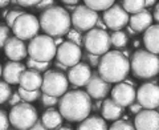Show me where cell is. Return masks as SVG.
Returning <instances> with one entry per match:
<instances>
[{
	"instance_id": "obj_14",
	"label": "cell",
	"mask_w": 159,
	"mask_h": 130,
	"mask_svg": "<svg viewBox=\"0 0 159 130\" xmlns=\"http://www.w3.org/2000/svg\"><path fill=\"white\" fill-rule=\"evenodd\" d=\"M111 100L121 106H130L137 100V91L131 82H118L111 89Z\"/></svg>"
},
{
	"instance_id": "obj_36",
	"label": "cell",
	"mask_w": 159,
	"mask_h": 130,
	"mask_svg": "<svg viewBox=\"0 0 159 130\" xmlns=\"http://www.w3.org/2000/svg\"><path fill=\"white\" fill-rule=\"evenodd\" d=\"M57 102H58V97L49 96V94H45V93L41 94V104L45 108H53L54 105H57Z\"/></svg>"
},
{
	"instance_id": "obj_41",
	"label": "cell",
	"mask_w": 159,
	"mask_h": 130,
	"mask_svg": "<svg viewBox=\"0 0 159 130\" xmlns=\"http://www.w3.org/2000/svg\"><path fill=\"white\" fill-rule=\"evenodd\" d=\"M16 2L21 7H33V6H37L40 0H16Z\"/></svg>"
},
{
	"instance_id": "obj_29",
	"label": "cell",
	"mask_w": 159,
	"mask_h": 130,
	"mask_svg": "<svg viewBox=\"0 0 159 130\" xmlns=\"http://www.w3.org/2000/svg\"><path fill=\"white\" fill-rule=\"evenodd\" d=\"M17 92H19L20 97H21V100L24 102H33V101H36L40 96H41V93H40L39 89L37 91H27V89L20 86Z\"/></svg>"
},
{
	"instance_id": "obj_47",
	"label": "cell",
	"mask_w": 159,
	"mask_h": 130,
	"mask_svg": "<svg viewBox=\"0 0 159 130\" xmlns=\"http://www.w3.org/2000/svg\"><path fill=\"white\" fill-rule=\"evenodd\" d=\"M154 19H155L158 21V24H159V4H157L155 9H154Z\"/></svg>"
},
{
	"instance_id": "obj_26",
	"label": "cell",
	"mask_w": 159,
	"mask_h": 130,
	"mask_svg": "<svg viewBox=\"0 0 159 130\" xmlns=\"http://www.w3.org/2000/svg\"><path fill=\"white\" fill-rule=\"evenodd\" d=\"M121 6L127 13H131V15L141 12L146 8L145 0H122Z\"/></svg>"
},
{
	"instance_id": "obj_53",
	"label": "cell",
	"mask_w": 159,
	"mask_h": 130,
	"mask_svg": "<svg viewBox=\"0 0 159 130\" xmlns=\"http://www.w3.org/2000/svg\"><path fill=\"white\" fill-rule=\"evenodd\" d=\"M2 73H3V68H2V65H0V77H2Z\"/></svg>"
},
{
	"instance_id": "obj_5",
	"label": "cell",
	"mask_w": 159,
	"mask_h": 130,
	"mask_svg": "<svg viewBox=\"0 0 159 130\" xmlns=\"http://www.w3.org/2000/svg\"><path fill=\"white\" fill-rule=\"evenodd\" d=\"M57 45L54 39L49 35H37L34 36L28 45L29 57L37 61H52L56 57Z\"/></svg>"
},
{
	"instance_id": "obj_21",
	"label": "cell",
	"mask_w": 159,
	"mask_h": 130,
	"mask_svg": "<svg viewBox=\"0 0 159 130\" xmlns=\"http://www.w3.org/2000/svg\"><path fill=\"white\" fill-rule=\"evenodd\" d=\"M129 24L133 28V31H135L137 33L145 32L152 24V15L147 9H143L141 12L131 15V17L129 19Z\"/></svg>"
},
{
	"instance_id": "obj_44",
	"label": "cell",
	"mask_w": 159,
	"mask_h": 130,
	"mask_svg": "<svg viewBox=\"0 0 159 130\" xmlns=\"http://www.w3.org/2000/svg\"><path fill=\"white\" fill-rule=\"evenodd\" d=\"M56 69H58V71H61V72H65V71H68V67L66 65H64L62 63H60V61H57L56 63Z\"/></svg>"
},
{
	"instance_id": "obj_32",
	"label": "cell",
	"mask_w": 159,
	"mask_h": 130,
	"mask_svg": "<svg viewBox=\"0 0 159 130\" xmlns=\"http://www.w3.org/2000/svg\"><path fill=\"white\" fill-rule=\"evenodd\" d=\"M109 130H137V129L135 126H133V123L126 121V119H117L109 128Z\"/></svg>"
},
{
	"instance_id": "obj_12",
	"label": "cell",
	"mask_w": 159,
	"mask_h": 130,
	"mask_svg": "<svg viewBox=\"0 0 159 130\" xmlns=\"http://www.w3.org/2000/svg\"><path fill=\"white\" fill-rule=\"evenodd\" d=\"M56 58L57 61L66 65L68 68H70L77 63H80V60L82 58V49L80 45L69 41V40L68 41H62L57 48Z\"/></svg>"
},
{
	"instance_id": "obj_34",
	"label": "cell",
	"mask_w": 159,
	"mask_h": 130,
	"mask_svg": "<svg viewBox=\"0 0 159 130\" xmlns=\"http://www.w3.org/2000/svg\"><path fill=\"white\" fill-rule=\"evenodd\" d=\"M66 37L69 41H72L74 44H77V45L82 47L84 45V37L80 31H77V29H70L68 33H66Z\"/></svg>"
},
{
	"instance_id": "obj_13",
	"label": "cell",
	"mask_w": 159,
	"mask_h": 130,
	"mask_svg": "<svg viewBox=\"0 0 159 130\" xmlns=\"http://www.w3.org/2000/svg\"><path fill=\"white\" fill-rule=\"evenodd\" d=\"M137 101L143 109H157L159 106V85L154 82H146L137 91Z\"/></svg>"
},
{
	"instance_id": "obj_16",
	"label": "cell",
	"mask_w": 159,
	"mask_h": 130,
	"mask_svg": "<svg viewBox=\"0 0 159 130\" xmlns=\"http://www.w3.org/2000/svg\"><path fill=\"white\" fill-rule=\"evenodd\" d=\"M90 65L86 63H77L68 69V80L74 86H85L92 77Z\"/></svg>"
},
{
	"instance_id": "obj_52",
	"label": "cell",
	"mask_w": 159,
	"mask_h": 130,
	"mask_svg": "<svg viewBox=\"0 0 159 130\" xmlns=\"http://www.w3.org/2000/svg\"><path fill=\"white\" fill-rule=\"evenodd\" d=\"M54 43H56V45H58V44H61V43H62V40H61V37H58V39H56V40H54Z\"/></svg>"
},
{
	"instance_id": "obj_55",
	"label": "cell",
	"mask_w": 159,
	"mask_h": 130,
	"mask_svg": "<svg viewBox=\"0 0 159 130\" xmlns=\"http://www.w3.org/2000/svg\"><path fill=\"white\" fill-rule=\"evenodd\" d=\"M158 108H159V106H158Z\"/></svg>"
},
{
	"instance_id": "obj_18",
	"label": "cell",
	"mask_w": 159,
	"mask_h": 130,
	"mask_svg": "<svg viewBox=\"0 0 159 130\" xmlns=\"http://www.w3.org/2000/svg\"><path fill=\"white\" fill-rule=\"evenodd\" d=\"M4 53L12 61H21L27 57L28 48L24 43V40L13 36L7 40L6 45H4Z\"/></svg>"
},
{
	"instance_id": "obj_19",
	"label": "cell",
	"mask_w": 159,
	"mask_h": 130,
	"mask_svg": "<svg viewBox=\"0 0 159 130\" xmlns=\"http://www.w3.org/2000/svg\"><path fill=\"white\" fill-rule=\"evenodd\" d=\"M25 71V65L19 63V61H8L3 67V73L2 76L4 78V81L8 82L9 85H16L20 81L21 73Z\"/></svg>"
},
{
	"instance_id": "obj_7",
	"label": "cell",
	"mask_w": 159,
	"mask_h": 130,
	"mask_svg": "<svg viewBox=\"0 0 159 130\" xmlns=\"http://www.w3.org/2000/svg\"><path fill=\"white\" fill-rule=\"evenodd\" d=\"M69 88L68 76L58 69H48L43 76L41 92L54 97H61Z\"/></svg>"
},
{
	"instance_id": "obj_1",
	"label": "cell",
	"mask_w": 159,
	"mask_h": 130,
	"mask_svg": "<svg viewBox=\"0 0 159 130\" xmlns=\"http://www.w3.org/2000/svg\"><path fill=\"white\" fill-rule=\"evenodd\" d=\"M92 97L84 91H69L58 100V110L69 122H81L92 110Z\"/></svg>"
},
{
	"instance_id": "obj_2",
	"label": "cell",
	"mask_w": 159,
	"mask_h": 130,
	"mask_svg": "<svg viewBox=\"0 0 159 130\" xmlns=\"http://www.w3.org/2000/svg\"><path fill=\"white\" fill-rule=\"evenodd\" d=\"M98 74L109 84L123 81L130 72V61L122 52L109 51L101 56L98 63Z\"/></svg>"
},
{
	"instance_id": "obj_15",
	"label": "cell",
	"mask_w": 159,
	"mask_h": 130,
	"mask_svg": "<svg viewBox=\"0 0 159 130\" xmlns=\"http://www.w3.org/2000/svg\"><path fill=\"white\" fill-rule=\"evenodd\" d=\"M134 126L137 130H158L159 112H157L155 109H142L135 114Z\"/></svg>"
},
{
	"instance_id": "obj_51",
	"label": "cell",
	"mask_w": 159,
	"mask_h": 130,
	"mask_svg": "<svg viewBox=\"0 0 159 130\" xmlns=\"http://www.w3.org/2000/svg\"><path fill=\"white\" fill-rule=\"evenodd\" d=\"M54 130H72V129L68 128V126H61V125H60V126L57 129H54Z\"/></svg>"
},
{
	"instance_id": "obj_31",
	"label": "cell",
	"mask_w": 159,
	"mask_h": 130,
	"mask_svg": "<svg viewBox=\"0 0 159 130\" xmlns=\"http://www.w3.org/2000/svg\"><path fill=\"white\" fill-rule=\"evenodd\" d=\"M12 94V89L6 81H0V105L7 102Z\"/></svg>"
},
{
	"instance_id": "obj_9",
	"label": "cell",
	"mask_w": 159,
	"mask_h": 130,
	"mask_svg": "<svg viewBox=\"0 0 159 130\" xmlns=\"http://www.w3.org/2000/svg\"><path fill=\"white\" fill-rule=\"evenodd\" d=\"M11 31L13 32L15 36L24 40V41L32 40L34 36H37L40 31V21L34 15L24 12L16 19V21L11 27Z\"/></svg>"
},
{
	"instance_id": "obj_17",
	"label": "cell",
	"mask_w": 159,
	"mask_h": 130,
	"mask_svg": "<svg viewBox=\"0 0 159 130\" xmlns=\"http://www.w3.org/2000/svg\"><path fill=\"white\" fill-rule=\"evenodd\" d=\"M85 86H86V93L93 100L105 98L109 94V91H110L109 82H106L98 73H92V77L89 78Z\"/></svg>"
},
{
	"instance_id": "obj_28",
	"label": "cell",
	"mask_w": 159,
	"mask_h": 130,
	"mask_svg": "<svg viewBox=\"0 0 159 130\" xmlns=\"http://www.w3.org/2000/svg\"><path fill=\"white\" fill-rule=\"evenodd\" d=\"M116 0H84L85 6L89 8L94 9V11H105L109 7H111Z\"/></svg>"
},
{
	"instance_id": "obj_6",
	"label": "cell",
	"mask_w": 159,
	"mask_h": 130,
	"mask_svg": "<svg viewBox=\"0 0 159 130\" xmlns=\"http://www.w3.org/2000/svg\"><path fill=\"white\" fill-rule=\"evenodd\" d=\"M9 123L17 130H28L39 119L36 108L31 102H19L13 105L8 114Z\"/></svg>"
},
{
	"instance_id": "obj_8",
	"label": "cell",
	"mask_w": 159,
	"mask_h": 130,
	"mask_svg": "<svg viewBox=\"0 0 159 130\" xmlns=\"http://www.w3.org/2000/svg\"><path fill=\"white\" fill-rule=\"evenodd\" d=\"M84 45H85L86 52L102 56V54H105L110 49V45H111L110 35L105 29L92 28L84 36Z\"/></svg>"
},
{
	"instance_id": "obj_11",
	"label": "cell",
	"mask_w": 159,
	"mask_h": 130,
	"mask_svg": "<svg viewBox=\"0 0 159 130\" xmlns=\"http://www.w3.org/2000/svg\"><path fill=\"white\" fill-rule=\"evenodd\" d=\"M129 19H130L129 13L119 4H113L111 7L105 9L102 15V20L105 21L106 27L111 31H118V29L126 27L129 24Z\"/></svg>"
},
{
	"instance_id": "obj_45",
	"label": "cell",
	"mask_w": 159,
	"mask_h": 130,
	"mask_svg": "<svg viewBox=\"0 0 159 130\" xmlns=\"http://www.w3.org/2000/svg\"><path fill=\"white\" fill-rule=\"evenodd\" d=\"M101 106H102L101 100H97L96 104H92V110H101Z\"/></svg>"
},
{
	"instance_id": "obj_3",
	"label": "cell",
	"mask_w": 159,
	"mask_h": 130,
	"mask_svg": "<svg viewBox=\"0 0 159 130\" xmlns=\"http://www.w3.org/2000/svg\"><path fill=\"white\" fill-rule=\"evenodd\" d=\"M39 21L40 28L45 32V35L52 37H62L70 31L72 27V17L69 12L58 6L44 9Z\"/></svg>"
},
{
	"instance_id": "obj_30",
	"label": "cell",
	"mask_w": 159,
	"mask_h": 130,
	"mask_svg": "<svg viewBox=\"0 0 159 130\" xmlns=\"http://www.w3.org/2000/svg\"><path fill=\"white\" fill-rule=\"evenodd\" d=\"M49 65H51V61H37V60H33L31 57L27 60V67L37 72H47L49 69Z\"/></svg>"
},
{
	"instance_id": "obj_43",
	"label": "cell",
	"mask_w": 159,
	"mask_h": 130,
	"mask_svg": "<svg viewBox=\"0 0 159 130\" xmlns=\"http://www.w3.org/2000/svg\"><path fill=\"white\" fill-rule=\"evenodd\" d=\"M129 109H130V112H131L133 114H137V113L141 112L143 108H142V105L139 104V102H133L130 106H129Z\"/></svg>"
},
{
	"instance_id": "obj_40",
	"label": "cell",
	"mask_w": 159,
	"mask_h": 130,
	"mask_svg": "<svg viewBox=\"0 0 159 130\" xmlns=\"http://www.w3.org/2000/svg\"><path fill=\"white\" fill-rule=\"evenodd\" d=\"M23 100H21V97H20V94H19V92H15V93H12L11 94V97H9V100H8V104L11 105V106H13V105H16V104H19V102H21Z\"/></svg>"
},
{
	"instance_id": "obj_37",
	"label": "cell",
	"mask_w": 159,
	"mask_h": 130,
	"mask_svg": "<svg viewBox=\"0 0 159 130\" xmlns=\"http://www.w3.org/2000/svg\"><path fill=\"white\" fill-rule=\"evenodd\" d=\"M84 58L86 60V64H89L90 67H98V63H99V60H101V56L93 54L90 52H86L85 54H84Z\"/></svg>"
},
{
	"instance_id": "obj_33",
	"label": "cell",
	"mask_w": 159,
	"mask_h": 130,
	"mask_svg": "<svg viewBox=\"0 0 159 130\" xmlns=\"http://www.w3.org/2000/svg\"><path fill=\"white\" fill-rule=\"evenodd\" d=\"M24 11L21 8H13L11 11H8L7 15H6V20H7V26L11 28L13 26V23L16 21V19L20 16V15H23Z\"/></svg>"
},
{
	"instance_id": "obj_35",
	"label": "cell",
	"mask_w": 159,
	"mask_h": 130,
	"mask_svg": "<svg viewBox=\"0 0 159 130\" xmlns=\"http://www.w3.org/2000/svg\"><path fill=\"white\" fill-rule=\"evenodd\" d=\"M9 33H11V28L0 23V48H4L7 40L9 39Z\"/></svg>"
},
{
	"instance_id": "obj_54",
	"label": "cell",
	"mask_w": 159,
	"mask_h": 130,
	"mask_svg": "<svg viewBox=\"0 0 159 130\" xmlns=\"http://www.w3.org/2000/svg\"><path fill=\"white\" fill-rule=\"evenodd\" d=\"M7 130H17V129H9V128H8V129H7Z\"/></svg>"
},
{
	"instance_id": "obj_23",
	"label": "cell",
	"mask_w": 159,
	"mask_h": 130,
	"mask_svg": "<svg viewBox=\"0 0 159 130\" xmlns=\"http://www.w3.org/2000/svg\"><path fill=\"white\" fill-rule=\"evenodd\" d=\"M143 45L147 51L159 54V24L148 27L143 32Z\"/></svg>"
},
{
	"instance_id": "obj_49",
	"label": "cell",
	"mask_w": 159,
	"mask_h": 130,
	"mask_svg": "<svg viewBox=\"0 0 159 130\" xmlns=\"http://www.w3.org/2000/svg\"><path fill=\"white\" fill-rule=\"evenodd\" d=\"M157 3V0H145V6L146 7H152Z\"/></svg>"
},
{
	"instance_id": "obj_48",
	"label": "cell",
	"mask_w": 159,
	"mask_h": 130,
	"mask_svg": "<svg viewBox=\"0 0 159 130\" xmlns=\"http://www.w3.org/2000/svg\"><path fill=\"white\" fill-rule=\"evenodd\" d=\"M62 3L65 4H72V6H76L77 3H80V0H61Z\"/></svg>"
},
{
	"instance_id": "obj_20",
	"label": "cell",
	"mask_w": 159,
	"mask_h": 130,
	"mask_svg": "<svg viewBox=\"0 0 159 130\" xmlns=\"http://www.w3.org/2000/svg\"><path fill=\"white\" fill-rule=\"evenodd\" d=\"M43 84V76L41 73L34 71V69H27L21 73L19 85L27 91H37L41 88Z\"/></svg>"
},
{
	"instance_id": "obj_39",
	"label": "cell",
	"mask_w": 159,
	"mask_h": 130,
	"mask_svg": "<svg viewBox=\"0 0 159 130\" xmlns=\"http://www.w3.org/2000/svg\"><path fill=\"white\" fill-rule=\"evenodd\" d=\"M54 2L56 0H40V3L37 4V9H47V8H51V7H53L54 6Z\"/></svg>"
},
{
	"instance_id": "obj_27",
	"label": "cell",
	"mask_w": 159,
	"mask_h": 130,
	"mask_svg": "<svg viewBox=\"0 0 159 130\" xmlns=\"http://www.w3.org/2000/svg\"><path fill=\"white\" fill-rule=\"evenodd\" d=\"M127 41H129V37L127 35L118 29V31H114L111 35H110V43L111 45H114L116 48H123L127 45Z\"/></svg>"
},
{
	"instance_id": "obj_10",
	"label": "cell",
	"mask_w": 159,
	"mask_h": 130,
	"mask_svg": "<svg viewBox=\"0 0 159 130\" xmlns=\"http://www.w3.org/2000/svg\"><path fill=\"white\" fill-rule=\"evenodd\" d=\"M72 26L80 32L84 31H90L92 28L96 27L98 13L97 11L89 8L88 6H78L74 8V11L72 12Z\"/></svg>"
},
{
	"instance_id": "obj_24",
	"label": "cell",
	"mask_w": 159,
	"mask_h": 130,
	"mask_svg": "<svg viewBox=\"0 0 159 130\" xmlns=\"http://www.w3.org/2000/svg\"><path fill=\"white\" fill-rule=\"evenodd\" d=\"M64 117L61 116L60 110H56L53 108H48V110H45L41 116V121L49 130H54L57 129L60 125L62 123Z\"/></svg>"
},
{
	"instance_id": "obj_46",
	"label": "cell",
	"mask_w": 159,
	"mask_h": 130,
	"mask_svg": "<svg viewBox=\"0 0 159 130\" xmlns=\"http://www.w3.org/2000/svg\"><path fill=\"white\" fill-rule=\"evenodd\" d=\"M96 26L98 27V28H101V29H105V31H106V24H105V21H103V20H101V19H98L97 20V24H96Z\"/></svg>"
},
{
	"instance_id": "obj_22",
	"label": "cell",
	"mask_w": 159,
	"mask_h": 130,
	"mask_svg": "<svg viewBox=\"0 0 159 130\" xmlns=\"http://www.w3.org/2000/svg\"><path fill=\"white\" fill-rule=\"evenodd\" d=\"M123 106L118 105L116 101H113L111 98H107L102 102L101 106V116L103 119H107V121H117L122 117L123 114Z\"/></svg>"
},
{
	"instance_id": "obj_42",
	"label": "cell",
	"mask_w": 159,
	"mask_h": 130,
	"mask_svg": "<svg viewBox=\"0 0 159 130\" xmlns=\"http://www.w3.org/2000/svg\"><path fill=\"white\" fill-rule=\"evenodd\" d=\"M28 130H49V129L45 126V125L43 123L41 119H37V121L34 122L33 126H31V128H29Z\"/></svg>"
},
{
	"instance_id": "obj_25",
	"label": "cell",
	"mask_w": 159,
	"mask_h": 130,
	"mask_svg": "<svg viewBox=\"0 0 159 130\" xmlns=\"http://www.w3.org/2000/svg\"><path fill=\"white\" fill-rule=\"evenodd\" d=\"M77 130H109L105 119L98 116H90L82 119L77 126Z\"/></svg>"
},
{
	"instance_id": "obj_4",
	"label": "cell",
	"mask_w": 159,
	"mask_h": 130,
	"mask_svg": "<svg viewBox=\"0 0 159 130\" xmlns=\"http://www.w3.org/2000/svg\"><path fill=\"white\" fill-rule=\"evenodd\" d=\"M130 69L138 78L148 80L159 73V57L147 49H138L130 58Z\"/></svg>"
},
{
	"instance_id": "obj_38",
	"label": "cell",
	"mask_w": 159,
	"mask_h": 130,
	"mask_svg": "<svg viewBox=\"0 0 159 130\" xmlns=\"http://www.w3.org/2000/svg\"><path fill=\"white\" fill-rule=\"evenodd\" d=\"M9 128V118L6 110L0 109V130H7Z\"/></svg>"
},
{
	"instance_id": "obj_50",
	"label": "cell",
	"mask_w": 159,
	"mask_h": 130,
	"mask_svg": "<svg viewBox=\"0 0 159 130\" xmlns=\"http://www.w3.org/2000/svg\"><path fill=\"white\" fill-rule=\"evenodd\" d=\"M11 3V0H0V8H4L6 6Z\"/></svg>"
},
{
	"instance_id": "obj_56",
	"label": "cell",
	"mask_w": 159,
	"mask_h": 130,
	"mask_svg": "<svg viewBox=\"0 0 159 130\" xmlns=\"http://www.w3.org/2000/svg\"><path fill=\"white\" fill-rule=\"evenodd\" d=\"M158 130H159V129H158Z\"/></svg>"
}]
</instances>
